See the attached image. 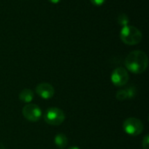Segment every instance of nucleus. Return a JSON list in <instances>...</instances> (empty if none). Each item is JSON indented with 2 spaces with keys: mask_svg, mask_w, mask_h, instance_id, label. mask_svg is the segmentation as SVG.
Here are the masks:
<instances>
[{
  "mask_svg": "<svg viewBox=\"0 0 149 149\" xmlns=\"http://www.w3.org/2000/svg\"><path fill=\"white\" fill-rule=\"evenodd\" d=\"M125 65L129 72L140 74L147 70L148 65V58L142 51H133L127 56L125 59Z\"/></svg>",
  "mask_w": 149,
  "mask_h": 149,
  "instance_id": "1",
  "label": "nucleus"
},
{
  "mask_svg": "<svg viewBox=\"0 0 149 149\" xmlns=\"http://www.w3.org/2000/svg\"><path fill=\"white\" fill-rule=\"evenodd\" d=\"M120 37L121 41L128 45H138L142 39L141 31L133 25H124L120 30Z\"/></svg>",
  "mask_w": 149,
  "mask_h": 149,
  "instance_id": "2",
  "label": "nucleus"
},
{
  "mask_svg": "<svg viewBox=\"0 0 149 149\" xmlns=\"http://www.w3.org/2000/svg\"><path fill=\"white\" fill-rule=\"evenodd\" d=\"M65 119V113L58 107H49L44 114L45 121L51 126H59Z\"/></svg>",
  "mask_w": 149,
  "mask_h": 149,
  "instance_id": "3",
  "label": "nucleus"
},
{
  "mask_svg": "<svg viewBox=\"0 0 149 149\" xmlns=\"http://www.w3.org/2000/svg\"><path fill=\"white\" fill-rule=\"evenodd\" d=\"M123 129L125 133L130 136H138L143 132L144 125L139 119L128 118L123 123Z\"/></svg>",
  "mask_w": 149,
  "mask_h": 149,
  "instance_id": "4",
  "label": "nucleus"
},
{
  "mask_svg": "<svg viewBox=\"0 0 149 149\" xmlns=\"http://www.w3.org/2000/svg\"><path fill=\"white\" fill-rule=\"evenodd\" d=\"M22 113L24 117L31 122H37L42 117V111L40 107L31 103H29L23 107Z\"/></svg>",
  "mask_w": 149,
  "mask_h": 149,
  "instance_id": "5",
  "label": "nucleus"
},
{
  "mask_svg": "<svg viewBox=\"0 0 149 149\" xmlns=\"http://www.w3.org/2000/svg\"><path fill=\"white\" fill-rule=\"evenodd\" d=\"M129 79L127 71L123 67H118L114 69L111 75V81L116 86H124L127 85Z\"/></svg>",
  "mask_w": 149,
  "mask_h": 149,
  "instance_id": "6",
  "label": "nucleus"
},
{
  "mask_svg": "<svg viewBox=\"0 0 149 149\" xmlns=\"http://www.w3.org/2000/svg\"><path fill=\"white\" fill-rule=\"evenodd\" d=\"M36 93L44 100H49L54 95V88L49 83H41L36 87Z\"/></svg>",
  "mask_w": 149,
  "mask_h": 149,
  "instance_id": "7",
  "label": "nucleus"
},
{
  "mask_svg": "<svg viewBox=\"0 0 149 149\" xmlns=\"http://www.w3.org/2000/svg\"><path fill=\"white\" fill-rule=\"evenodd\" d=\"M135 95H136V89L134 86H130L127 88L119 90L116 93V99L120 101H123L127 99H132Z\"/></svg>",
  "mask_w": 149,
  "mask_h": 149,
  "instance_id": "8",
  "label": "nucleus"
},
{
  "mask_svg": "<svg viewBox=\"0 0 149 149\" xmlns=\"http://www.w3.org/2000/svg\"><path fill=\"white\" fill-rule=\"evenodd\" d=\"M34 98V93L31 89H24L19 93V100L24 103H31Z\"/></svg>",
  "mask_w": 149,
  "mask_h": 149,
  "instance_id": "9",
  "label": "nucleus"
},
{
  "mask_svg": "<svg viewBox=\"0 0 149 149\" xmlns=\"http://www.w3.org/2000/svg\"><path fill=\"white\" fill-rule=\"evenodd\" d=\"M54 143L57 146V148L59 149H64L68 143V139L64 134H58L54 138Z\"/></svg>",
  "mask_w": 149,
  "mask_h": 149,
  "instance_id": "10",
  "label": "nucleus"
},
{
  "mask_svg": "<svg viewBox=\"0 0 149 149\" xmlns=\"http://www.w3.org/2000/svg\"><path fill=\"white\" fill-rule=\"evenodd\" d=\"M129 22V18L126 15V14H120L118 17V23L120 24H122L123 26L124 25H127Z\"/></svg>",
  "mask_w": 149,
  "mask_h": 149,
  "instance_id": "11",
  "label": "nucleus"
},
{
  "mask_svg": "<svg viewBox=\"0 0 149 149\" xmlns=\"http://www.w3.org/2000/svg\"><path fill=\"white\" fill-rule=\"evenodd\" d=\"M142 148L149 149V136L147 134L142 141Z\"/></svg>",
  "mask_w": 149,
  "mask_h": 149,
  "instance_id": "12",
  "label": "nucleus"
},
{
  "mask_svg": "<svg viewBox=\"0 0 149 149\" xmlns=\"http://www.w3.org/2000/svg\"><path fill=\"white\" fill-rule=\"evenodd\" d=\"M90 1L95 6H100L106 2V0H90Z\"/></svg>",
  "mask_w": 149,
  "mask_h": 149,
  "instance_id": "13",
  "label": "nucleus"
},
{
  "mask_svg": "<svg viewBox=\"0 0 149 149\" xmlns=\"http://www.w3.org/2000/svg\"><path fill=\"white\" fill-rule=\"evenodd\" d=\"M61 0H49V2H51V3H59Z\"/></svg>",
  "mask_w": 149,
  "mask_h": 149,
  "instance_id": "14",
  "label": "nucleus"
},
{
  "mask_svg": "<svg viewBox=\"0 0 149 149\" xmlns=\"http://www.w3.org/2000/svg\"><path fill=\"white\" fill-rule=\"evenodd\" d=\"M68 149H80L79 148H78V147H71V148H69Z\"/></svg>",
  "mask_w": 149,
  "mask_h": 149,
  "instance_id": "15",
  "label": "nucleus"
},
{
  "mask_svg": "<svg viewBox=\"0 0 149 149\" xmlns=\"http://www.w3.org/2000/svg\"><path fill=\"white\" fill-rule=\"evenodd\" d=\"M0 149H5V148H4V146L2 144V143H0Z\"/></svg>",
  "mask_w": 149,
  "mask_h": 149,
  "instance_id": "16",
  "label": "nucleus"
}]
</instances>
